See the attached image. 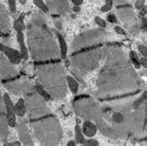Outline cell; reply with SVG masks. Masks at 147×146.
<instances>
[{
  "mask_svg": "<svg viewBox=\"0 0 147 146\" xmlns=\"http://www.w3.org/2000/svg\"><path fill=\"white\" fill-rule=\"evenodd\" d=\"M9 134V124H7V114L5 113H0V138L7 139Z\"/></svg>",
  "mask_w": 147,
  "mask_h": 146,
  "instance_id": "17",
  "label": "cell"
},
{
  "mask_svg": "<svg viewBox=\"0 0 147 146\" xmlns=\"http://www.w3.org/2000/svg\"><path fill=\"white\" fill-rule=\"evenodd\" d=\"M4 102L6 105V114H7V124L11 128H14L16 126V114L14 111V105L12 103V101L9 97V93L4 94Z\"/></svg>",
  "mask_w": 147,
  "mask_h": 146,
  "instance_id": "11",
  "label": "cell"
},
{
  "mask_svg": "<svg viewBox=\"0 0 147 146\" xmlns=\"http://www.w3.org/2000/svg\"><path fill=\"white\" fill-rule=\"evenodd\" d=\"M75 111L79 116L86 119H97L100 116V109L92 99L88 96H80L75 100Z\"/></svg>",
  "mask_w": 147,
  "mask_h": 146,
  "instance_id": "8",
  "label": "cell"
},
{
  "mask_svg": "<svg viewBox=\"0 0 147 146\" xmlns=\"http://www.w3.org/2000/svg\"><path fill=\"white\" fill-rule=\"evenodd\" d=\"M129 60L131 61V63H133L134 67L136 69H140L141 68V63H140V59H139V57L137 55V53L131 50L129 51Z\"/></svg>",
  "mask_w": 147,
  "mask_h": 146,
  "instance_id": "25",
  "label": "cell"
},
{
  "mask_svg": "<svg viewBox=\"0 0 147 146\" xmlns=\"http://www.w3.org/2000/svg\"><path fill=\"white\" fill-rule=\"evenodd\" d=\"M25 29L27 45L34 61H43L61 58L59 46L40 13H34L30 16Z\"/></svg>",
  "mask_w": 147,
  "mask_h": 146,
  "instance_id": "2",
  "label": "cell"
},
{
  "mask_svg": "<svg viewBox=\"0 0 147 146\" xmlns=\"http://www.w3.org/2000/svg\"><path fill=\"white\" fill-rule=\"evenodd\" d=\"M117 14L119 16V19L122 21L123 24L129 22L134 18V12L129 6L125 7H117Z\"/></svg>",
  "mask_w": 147,
  "mask_h": 146,
  "instance_id": "16",
  "label": "cell"
},
{
  "mask_svg": "<svg viewBox=\"0 0 147 146\" xmlns=\"http://www.w3.org/2000/svg\"><path fill=\"white\" fill-rule=\"evenodd\" d=\"M57 34V37H58V40H59V44H60V52H61V59H65L66 58V55H67V45H66V42H65L63 36H61L60 33H56Z\"/></svg>",
  "mask_w": 147,
  "mask_h": 146,
  "instance_id": "20",
  "label": "cell"
},
{
  "mask_svg": "<svg viewBox=\"0 0 147 146\" xmlns=\"http://www.w3.org/2000/svg\"><path fill=\"white\" fill-rule=\"evenodd\" d=\"M10 31V20L9 12L3 4L0 3V34H7Z\"/></svg>",
  "mask_w": 147,
  "mask_h": 146,
  "instance_id": "14",
  "label": "cell"
},
{
  "mask_svg": "<svg viewBox=\"0 0 147 146\" xmlns=\"http://www.w3.org/2000/svg\"><path fill=\"white\" fill-rule=\"evenodd\" d=\"M106 60L100 72L97 96L100 99L122 95L136 90L140 85L136 72L120 48L105 49Z\"/></svg>",
  "mask_w": 147,
  "mask_h": 146,
  "instance_id": "1",
  "label": "cell"
},
{
  "mask_svg": "<svg viewBox=\"0 0 147 146\" xmlns=\"http://www.w3.org/2000/svg\"><path fill=\"white\" fill-rule=\"evenodd\" d=\"M142 24H144V28L146 29V18L145 17L142 18Z\"/></svg>",
  "mask_w": 147,
  "mask_h": 146,
  "instance_id": "44",
  "label": "cell"
},
{
  "mask_svg": "<svg viewBox=\"0 0 147 146\" xmlns=\"http://www.w3.org/2000/svg\"><path fill=\"white\" fill-rule=\"evenodd\" d=\"M115 36L109 32H106L102 29H93L80 34L78 36L76 37L72 42L70 53H75L88 47L95 46L100 43H103L105 41L114 40Z\"/></svg>",
  "mask_w": 147,
  "mask_h": 146,
  "instance_id": "6",
  "label": "cell"
},
{
  "mask_svg": "<svg viewBox=\"0 0 147 146\" xmlns=\"http://www.w3.org/2000/svg\"><path fill=\"white\" fill-rule=\"evenodd\" d=\"M22 143H20V141H17V143H6V145H9V146H13V145H18L20 146Z\"/></svg>",
  "mask_w": 147,
  "mask_h": 146,
  "instance_id": "41",
  "label": "cell"
},
{
  "mask_svg": "<svg viewBox=\"0 0 147 146\" xmlns=\"http://www.w3.org/2000/svg\"><path fill=\"white\" fill-rule=\"evenodd\" d=\"M66 81L68 83V86L70 90L72 91L73 94H76L77 91H78V83H77L76 80L72 77L71 75H67L66 76Z\"/></svg>",
  "mask_w": 147,
  "mask_h": 146,
  "instance_id": "23",
  "label": "cell"
},
{
  "mask_svg": "<svg viewBox=\"0 0 147 146\" xmlns=\"http://www.w3.org/2000/svg\"><path fill=\"white\" fill-rule=\"evenodd\" d=\"M110 9H111V7L106 5V4H105V5L102 7V9H100V11H102V12H107V11L110 10Z\"/></svg>",
  "mask_w": 147,
  "mask_h": 146,
  "instance_id": "37",
  "label": "cell"
},
{
  "mask_svg": "<svg viewBox=\"0 0 147 146\" xmlns=\"http://www.w3.org/2000/svg\"><path fill=\"white\" fill-rule=\"evenodd\" d=\"M73 10L75 11V12H79V11H80V7H79V6H76V5H75V7H73Z\"/></svg>",
  "mask_w": 147,
  "mask_h": 146,
  "instance_id": "40",
  "label": "cell"
},
{
  "mask_svg": "<svg viewBox=\"0 0 147 146\" xmlns=\"http://www.w3.org/2000/svg\"><path fill=\"white\" fill-rule=\"evenodd\" d=\"M14 111H15V114H16L18 116L24 117L25 116L26 109H25V103H24V99H19V101L14 106Z\"/></svg>",
  "mask_w": 147,
  "mask_h": 146,
  "instance_id": "21",
  "label": "cell"
},
{
  "mask_svg": "<svg viewBox=\"0 0 147 146\" xmlns=\"http://www.w3.org/2000/svg\"><path fill=\"white\" fill-rule=\"evenodd\" d=\"M27 0H20V3L22 4V5H24V4L26 3Z\"/></svg>",
  "mask_w": 147,
  "mask_h": 146,
  "instance_id": "45",
  "label": "cell"
},
{
  "mask_svg": "<svg viewBox=\"0 0 147 146\" xmlns=\"http://www.w3.org/2000/svg\"><path fill=\"white\" fill-rule=\"evenodd\" d=\"M75 145H76V141H69L67 143V146H75Z\"/></svg>",
  "mask_w": 147,
  "mask_h": 146,
  "instance_id": "43",
  "label": "cell"
},
{
  "mask_svg": "<svg viewBox=\"0 0 147 146\" xmlns=\"http://www.w3.org/2000/svg\"><path fill=\"white\" fill-rule=\"evenodd\" d=\"M96 132H97V126H96L93 123H91L90 121H85L83 124V133L87 137H93Z\"/></svg>",
  "mask_w": 147,
  "mask_h": 146,
  "instance_id": "19",
  "label": "cell"
},
{
  "mask_svg": "<svg viewBox=\"0 0 147 146\" xmlns=\"http://www.w3.org/2000/svg\"><path fill=\"white\" fill-rule=\"evenodd\" d=\"M38 77L45 86L50 97L63 100L66 97V76L63 66L59 63H53L38 66Z\"/></svg>",
  "mask_w": 147,
  "mask_h": 146,
  "instance_id": "3",
  "label": "cell"
},
{
  "mask_svg": "<svg viewBox=\"0 0 147 146\" xmlns=\"http://www.w3.org/2000/svg\"><path fill=\"white\" fill-rule=\"evenodd\" d=\"M9 10L12 13L16 11V0H9Z\"/></svg>",
  "mask_w": 147,
  "mask_h": 146,
  "instance_id": "33",
  "label": "cell"
},
{
  "mask_svg": "<svg viewBox=\"0 0 147 146\" xmlns=\"http://www.w3.org/2000/svg\"><path fill=\"white\" fill-rule=\"evenodd\" d=\"M84 145H87V146H97L99 145V143L97 141L95 140H88V141H83L82 143Z\"/></svg>",
  "mask_w": 147,
  "mask_h": 146,
  "instance_id": "31",
  "label": "cell"
},
{
  "mask_svg": "<svg viewBox=\"0 0 147 146\" xmlns=\"http://www.w3.org/2000/svg\"><path fill=\"white\" fill-rule=\"evenodd\" d=\"M107 20L110 22H112V24H115V22H117V17H115V15L114 14H109L107 17Z\"/></svg>",
  "mask_w": 147,
  "mask_h": 146,
  "instance_id": "35",
  "label": "cell"
},
{
  "mask_svg": "<svg viewBox=\"0 0 147 146\" xmlns=\"http://www.w3.org/2000/svg\"><path fill=\"white\" fill-rule=\"evenodd\" d=\"M95 22L97 24H99L102 28H105L106 27V22H105V21H103L102 19H100V17H95Z\"/></svg>",
  "mask_w": 147,
  "mask_h": 146,
  "instance_id": "32",
  "label": "cell"
},
{
  "mask_svg": "<svg viewBox=\"0 0 147 146\" xmlns=\"http://www.w3.org/2000/svg\"><path fill=\"white\" fill-rule=\"evenodd\" d=\"M138 48H139V50H140L141 54L146 58V56H147V48H146V46L142 45V44H139L138 45Z\"/></svg>",
  "mask_w": 147,
  "mask_h": 146,
  "instance_id": "29",
  "label": "cell"
},
{
  "mask_svg": "<svg viewBox=\"0 0 147 146\" xmlns=\"http://www.w3.org/2000/svg\"><path fill=\"white\" fill-rule=\"evenodd\" d=\"M144 4H145V0H137L136 3H135V7L137 9H142L144 7Z\"/></svg>",
  "mask_w": 147,
  "mask_h": 146,
  "instance_id": "34",
  "label": "cell"
},
{
  "mask_svg": "<svg viewBox=\"0 0 147 146\" xmlns=\"http://www.w3.org/2000/svg\"><path fill=\"white\" fill-rule=\"evenodd\" d=\"M24 18H25V14L22 13L14 22V29L18 31V32H22L25 29Z\"/></svg>",
  "mask_w": 147,
  "mask_h": 146,
  "instance_id": "22",
  "label": "cell"
},
{
  "mask_svg": "<svg viewBox=\"0 0 147 146\" xmlns=\"http://www.w3.org/2000/svg\"><path fill=\"white\" fill-rule=\"evenodd\" d=\"M105 4L108 6L112 7V5H113V0H105Z\"/></svg>",
  "mask_w": 147,
  "mask_h": 146,
  "instance_id": "42",
  "label": "cell"
},
{
  "mask_svg": "<svg viewBox=\"0 0 147 146\" xmlns=\"http://www.w3.org/2000/svg\"><path fill=\"white\" fill-rule=\"evenodd\" d=\"M34 90H36L38 93V95H40L41 97L45 100V101H49V100L51 99L50 95L49 94V92L46 89H44V88L42 87L41 86H39V85L34 86Z\"/></svg>",
  "mask_w": 147,
  "mask_h": 146,
  "instance_id": "24",
  "label": "cell"
},
{
  "mask_svg": "<svg viewBox=\"0 0 147 146\" xmlns=\"http://www.w3.org/2000/svg\"><path fill=\"white\" fill-rule=\"evenodd\" d=\"M124 120H125L124 114L120 112H114L112 114V121L115 124H122Z\"/></svg>",
  "mask_w": 147,
  "mask_h": 146,
  "instance_id": "26",
  "label": "cell"
},
{
  "mask_svg": "<svg viewBox=\"0 0 147 146\" xmlns=\"http://www.w3.org/2000/svg\"><path fill=\"white\" fill-rule=\"evenodd\" d=\"M71 1L75 4L76 6H80L83 4V0H71Z\"/></svg>",
  "mask_w": 147,
  "mask_h": 146,
  "instance_id": "39",
  "label": "cell"
},
{
  "mask_svg": "<svg viewBox=\"0 0 147 146\" xmlns=\"http://www.w3.org/2000/svg\"><path fill=\"white\" fill-rule=\"evenodd\" d=\"M6 112V105L4 102V98L2 97L1 90H0V113H5Z\"/></svg>",
  "mask_w": 147,
  "mask_h": 146,
  "instance_id": "30",
  "label": "cell"
},
{
  "mask_svg": "<svg viewBox=\"0 0 147 146\" xmlns=\"http://www.w3.org/2000/svg\"><path fill=\"white\" fill-rule=\"evenodd\" d=\"M3 85L14 95H27L33 89V87L29 82V80H27L24 77L7 83L4 82Z\"/></svg>",
  "mask_w": 147,
  "mask_h": 146,
  "instance_id": "9",
  "label": "cell"
},
{
  "mask_svg": "<svg viewBox=\"0 0 147 146\" xmlns=\"http://www.w3.org/2000/svg\"><path fill=\"white\" fill-rule=\"evenodd\" d=\"M105 53L104 48H98L73 55L70 58V66L72 70L80 76L86 75L88 72L97 67L100 61Z\"/></svg>",
  "mask_w": 147,
  "mask_h": 146,
  "instance_id": "5",
  "label": "cell"
},
{
  "mask_svg": "<svg viewBox=\"0 0 147 146\" xmlns=\"http://www.w3.org/2000/svg\"><path fill=\"white\" fill-rule=\"evenodd\" d=\"M47 7L52 13L63 14L69 9L68 0H47Z\"/></svg>",
  "mask_w": 147,
  "mask_h": 146,
  "instance_id": "12",
  "label": "cell"
},
{
  "mask_svg": "<svg viewBox=\"0 0 147 146\" xmlns=\"http://www.w3.org/2000/svg\"><path fill=\"white\" fill-rule=\"evenodd\" d=\"M19 75L7 58L0 51V79H9Z\"/></svg>",
  "mask_w": 147,
  "mask_h": 146,
  "instance_id": "10",
  "label": "cell"
},
{
  "mask_svg": "<svg viewBox=\"0 0 147 146\" xmlns=\"http://www.w3.org/2000/svg\"><path fill=\"white\" fill-rule=\"evenodd\" d=\"M17 39L19 42V45H20V48H21V56H22V59L24 60H27L28 59V51H27V48H26V45H25V40H24V34L22 32H18L17 34Z\"/></svg>",
  "mask_w": 147,
  "mask_h": 146,
  "instance_id": "18",
  "label": "cell"
},
{
  "mask_svg": "<svg viewBox=\"0 0 147 146\" xmlns=\"http://www.w3.org/2000/svg\"><path fill=\"white\" fill-rule=\"evenodd\" d=\"M18 133H19L20 141L24 145H34V143L32 141V138H31L28 128H27V126L24 124V123H21V124L19 125Z\"/></svg>",
  "mask_w": 147,
  "mask_h": 146,
  "instance_id": "15",
  "label": "cell"
},
{
  "mask_svg": "<svg viewBox=\"0 0 147 146\" xmlns=\"http://www.w3.org/2000/svg\"><path fill=\"white\" fill-rule=\"evenodd\" d=\"M75 131H76V141L77 143H82L84 141V137H83L82 130H81V128L79 125L76 126Z\"/></svg>",
  "mask_w": 147,
  "mask_h": 146,
  "instance_id": "27",
  "label": "cell"
},
{
  "mask_svg": "<svg viewBox=\"0 0 147 146\" xmlns=\"http://www.w3.org/2000/svg\"><path fill=\"white\" fill-rule=\"evenodd\" d=\"M26 113L31 119H37L39 117L50 114V110L46 105L45 100L41 96L32 94L30 92L24 100Z\"/></svg>",
  "mask_w": 147,
  "mask_h": 146,
  "instance_id": "7",
  "label": "cell"
},
{
  "mask_svg": "<svg viewBox=\"0 0 147 146\" xmlns=\"http://www.w3.org/2000/svg\"><path fill=\"white\" fill-rule=\"evenodd\" d=\"M34 5H36V7H38L39 9L42 10V11H44V12H48L49 11V9H48V7L47 5L44 3L43 0H34Z\"/></svg>",
  "mask_w": 147,
  "mask_h": 146,
  "instance_id": "28",
  "label": "cell"
},
{
  "mask_svg": "<svg viewBox=\"0 0 147 146\" xmlns=\"http://www.w3.org/2000/svg\"><path fill=\"white\" fill-rule=\"evenodd\" d=\"M140 63H141V64H142V66H144V68L147 67V59L145 58V57H144V58L141 59Z\"/></svg>",
  "mask_w": 147,
  "mask_h": 146,
  "instance_id": "38",
  "label": "cell"
},
{
  "mask_svg": "<svg viewBox=\"0 0 147 146\" xmlns=\"http://www.w3.org/2000/svg\"><path fill=\"white\" fill-rule=\"evenodd\" d=\"M31 128L36 138L43 145H57L63 139V130L55 117L32 121Z\"/></svg>",
  "mask_w": 147,
  "mask_h": 146,
  "instance_id": "4",
  "label": "cell"
},
{
  "mask_svg": "<svg viewBox=\"0 0 147 146\" xmlns=\"http://www.w3.org/2000/svg\"><path fill=\"white\" fill-rule=\"evenodd\" d=\"M0 51L7 57V60L12 64H19L21 63L22 56H21L20 51H18L17 49L11 48L9 47H7V46L0 43Z\"/></svg>",
  "mask_w": 147,
  "mask_h": 146,
  "instance_id": "13",
  "label": "cell"
},
{
  "mask_svg": "<svg viewBox=\"0 0 147 146\" xmlns=\"http://www.w3.org/2000/svg\"><path fill=\"white\" fill-rule=\"evenodd\" d=\"M115 31L117 32V34H122V36H125V31H124L120 26H115Z\"/></svg>",
  "mask_w": 147,
  "mask_h": 146,
  "instance_id": "36",
  "label": "cell"
}]
</instances>
